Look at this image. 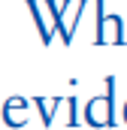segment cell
Wrapping results in <instances>:
<instances>
[{
    "instance_id": "1",
    "label": "cell",
    "mask_w": 127,
    "mask_h": 130,
    "mask_svg": "<svg viewBox=\"0 0 127 130\" xmlns=\"http://www.w3.org/2000/svg\"><path fill=\"white\" fill-rule=\"evenodd\" d=\"M85 124H91V127H112L115 124V76H106V94L103 97L88 100Z\"/></svg>"
},
{
    "instance_id": "2",
    "label": "cell",
    "mask_w": 127,
    "mask_h": 130,
    "mask_svg": "<svg viewBox=\"0 0 127 130\" xmlns=\"http://www.w3.org/2000/svg\"><path fill=\"white\" fill-rule=\"evenodd\" d=\"M45 6L52 9V15L58 21V36L70 45L73 33H76V24H79V15L88 6V0H45Z\"/></svg>"
},
{
    "instance_id": "3",
    "label": "cell",
    "mask_w": 127,
    "mask_h": 130,
    "mask_svg": "<svg viewBox=\"0 0 127 130\" xmlns=\"http://www.w3.org/2000/svg\"><path fill=\"white\" fill-rule=\"evenodd\" d=\"M24 6L30 9V15H33V24H36V30H39L42 45H49V42H52V36L58 33V21H55L52 9L45 6V0H24Z\"/></svg>"
},
{
    "instance_id": "4",
    "label": "cell",
    "mask_w": 127,
    "mask_h": 130,
    "mask_svg": "<svg viewBox=\"0 0 127 130\" xmlns=\"http://www.w3.org/2000/svg\"><path fill=\"white\" fill-rule=\"evenodd\" d=\"M27 109H30V100L24 97H9L6 103H3V121L9 124V127H27Z\"/></svg>"
},
{
    "instance_id": "5",
    "label": "cell",
    "mask_w": 127,
    "mask_h": 130,
    "mask_svg": "<svg viewBox=\"0 0 127 130\" xmlns=\"http://www.w3.org/2000/svg\"><path fill=\"white\" fill-rule=\"evenodd\" d=\"M94 42H100V45H121V42H127L121 18H118V15H106L103 24L97 27V39Z\"/></svg>"
},
{
    "instance_id": "6",
    "label": "cell",
    "mask_w": 127,
    "mask_h": 130,
    "mask_svg": "<svg viewBox=\"0 0 127 130\" xmlns=\"http://www.w3.org/2000/svg\"><path fill=\"white\" fill-rule=\"evenodd\" d=\"M61 103H64L61 97H49V100H45V97H33V106L39 109V118H42V124H45V127L55 121V109H58Z\"/></svg>"
},
{
    "instance_id": "7",
    "label": "cell",
    "mask_w": 127,
    "mask_h": 130,
    "mask_svg": "<svg viewBox=\"0 0 127 130\" xmlns=\"http://www.w3.org/2000/svg\"><path fill=\"white\" fill-rule=\"evenodd\" d=\"M67 106H70V127H76L79 124V118H76V97L67 100Z\"/></svg>"
},
{
    "instance_id": "8",
    "label": "cell",
    "mask_w": 127,
    "mask_h": 130,
    "mask_svg": "<svg viewBox=\"0 0 127 130\" xmlns=\"http://www.w3.org/2000/svg\"><path fill=\"white\" fill-rule=\"evenodd\" d=\"M121 115H124V121H127V103H124V112H121Z\"/></svg>"
}]
</instances>
